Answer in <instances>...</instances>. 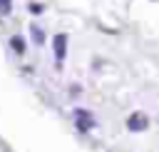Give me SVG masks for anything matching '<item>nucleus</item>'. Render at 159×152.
<instances>
[{
	"label": "nucleus",
	"instance_id": "6",
	"mask_svg": "<svg viewBox=\"0 0 159 152\" xmlns=\"http://www.w3.org/2000/svg\"><path fill=\"white\" fill-rule=\"evenodd\" d=\"M10 12H12V0H0V15L7 17Z\"/></svg>",
	"mask_w": 159,
	"mask_h": 152
},
{
	"label": "nucleus",
	"instance_id": "2",
	"mask_svg": "<svg viewBox=\"0 0 159 152\" xmlns=\"http://www.w3.org/2000/svg\"><path fill=\"white\" fill-rule=\"evenodd\" d=\"M52 52H55V65L62 67L65 55H67V35H65V32H57V35L52 37Z\"/></svg>",
	"mask_w": 159,
	"mask_h": 152
},
{
	"label": "nucleus",
	"instance_id": "5",
	"mask_svg": "<svg viewBox=\"0 0 159 152\" xmlns=\"http://www.w3.org/2000/svg\"><path fill=\"white\" fill-rule=\"evenodd\" d=\"M30 35H32V40H35V45H37V47H42V45H45V32H42V27H40V25H30Z\"/></svg>",
	"mask_w": 159,
	"mask_h": 152
},
{
	"label": "nucleus",
	"instance_id": "3",
	"mask_svg": "<svg viewBox=\"0 0 159 152\" xmlns=\"http://www.w3.org/2000/svg\"><path fill=\"white\" fill-rule=\"evenodd\" d=\"M124 125H127L129 132H144V130L149 127V117H147L144 112H132V115L124 120Z\"/></svg>",
	"mask_w": 159,
	"mask_h": 152
},
{
	"label": "nucleus",
	"instance_id": "7",
	"mask_svg": "<svg viewBox=\"0 0 159 152\" xmlns=\"http://www.w3.org/2000/svg\"><path fill=\"white\" fill-rule=\"evenodd\" d=\"M42 10H45V7H42L40 2H27V12H32V15H42Z\"/></svg>",
	"mask_w": 159,
	"mask_h": 152
},
{
	"label": "nucleus",
	"instance_id": "4",
	"mask_svg": "<svg viewBox=\"0 0 159 152\" xmlns=\"http://www.w3.org/2000/svg\"><path fill=\"white\" fill-rule=\"evenodd\" d=\"M10 47H12L15 55H25V50H27V47H25V37H22V35H12V37H10Z\"/></svg>",
	"mask_w": 159,
	"mask_h": 152
},
{
	"label": "nucleus",
	"instance_id": "1",
	"mask_svg": "<svg viewBox=\"0 0 159 152\" xmlns=\"http://www.w3.org/2000/svg\"><path fill=\"white\" fill-rule=\"evenodd\" d=\"M72 122H75V130H77V132H89V130L97 127L94 115H92L89 110H84V107H75V110H72Z\"/></svg>",
	"mask_w": 159,
	"mask_h": 152
}]
</instances>
